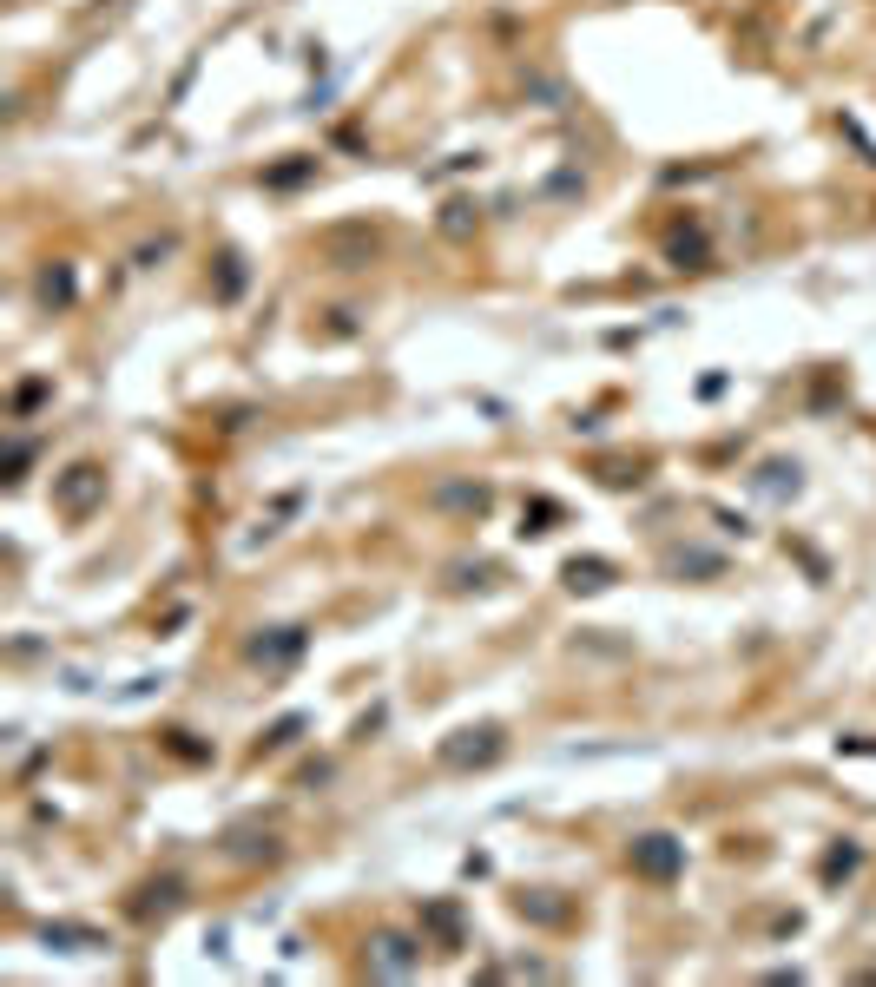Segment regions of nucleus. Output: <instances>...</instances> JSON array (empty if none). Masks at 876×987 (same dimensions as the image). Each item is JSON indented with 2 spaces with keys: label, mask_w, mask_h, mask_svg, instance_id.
<instances>
[{
  "label": "nucleus",
  "mask_w": 876,
  "mask_h": 987,
  "mask_svg": "<svg viewBox=\"0 0 876 987\" xmlns=\"http://www.w3.org/2000/svg\"><path fill=\"white\" fill-rule=\"evenodd\" d=\"M47 941H60V948H99V935H93V928H66V922H60V928L47 922Z\"/></svg>",
  "instance_id": "nucleus-7"
},
{
  "label": "nucleus",
  "mask_w": 876,
  "mask_h": 987,
  "mask_svg": "<svg viewBox=\"0 0 876 987\" xmlns=\"http://www.w3.org/2000/svg\"><path fill=\"white\" fill-rule=\"evenodd\" d=\"M99 494V468H73V481H66V514H86V501H93Z\"/></svg>",
  "instance_id": "nucleus-4"
},
{
  "label": "nucleus",
  "mask_w": 876,
  "mask_h": 987,
  "mask_svg": "<svg viewBox=\"0 0 876 987\" xmlns=\"http://www.w3.org/2000/svg\"><path fill=\"white\" fill-rule=\"evenodd\" d=\"M633 869L646 882H672L685 869V849L672 843V836H639V843H633Z\"/></svg>",
  "instance_id": "nucleus-1"
},
{
  "label": "nucleus",
  "mask_w": 876,
  "mask_h": 987,
  "mask_svg": "<svg viewBox=\"0 0 876 987\" xmlns=\"http://www.w3.org/2000/svg\"><path fill=\"white\" fill-rule=\"evenodd\" d=\"M494 751H501V731H494V724H475V731H455V744H442V764L468 770V764H488Z\"/></svg>",
  "instance_id": "nucleus-2"
},
{
  "label": "nucleus",
  "mask_w": 876,
  "mask_h": 987,
  "mask_svg": "<svg viewBox=\"0 0 876 987\" xmlns=\"http://www.w3.org/2000/svg\"><path fill=\"white\" fill-rule=\"evenodd\" d=\"M606 573H613L606 560H567V586H574V593H600Z\"/></svg>",
  "instance_id": "nucleus-5"
},
{
  "label": "nucleus",
  "mask_w": 876,
  "mask_h": 987,
  "mask_svg": "<svg viewBox=\"0 0 876 987\" xmlns=\"http://www.w3.org/2000/svg\"><path fill=\"white\" fill-rule=\"evenodd\" d=\"M415 961H422V948H415V941H402V935H383V941H376V968H383V974H409Z\"/></svg>",
  "instance_id": "nucleus-3"
},
{
  "label": "nucleus",
  "mask_w": 876,
  "mask_h": 987,
  "mask_svg": "<svg viewBox=\"0 0 876 987\" xmlns=\"http://www.w3.org/2000/svg\"><path fill=\"white\" fill-rule=\"evenodd\" d=\"M422 922H429L435 935H442V948H455V941H462V928H455V909H448V902H435V909L422 915Z\"/></svg>",
  "instance_id": "nucleus-6"
}]
</instances>
